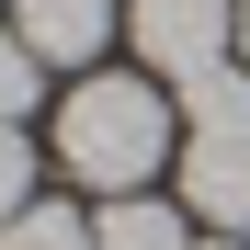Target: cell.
<instances>
[{"label":"cell","mask_w":250,"mask_h":250,"mask_svg":"<svg viewBox=\"0 0 250 250\" xmlns=\"http://www.w3.org/2000/svg\"><path fill=\"white\" fill-rule=\"evenodd\" d=\"M182 216H205L216 239H250V125L182 137Z\"/></svg>","instance_id":"cell-3"},{"label":"cell","mask_w":250,"mask_h":250,"mask_svg":"<svg viewBox=\"0 0 250 250\" xmlns=\"http://www.w3.org/2000/svg\"><path fill=\"white\" fill-rule=\"evenodd\" d=\"M193 250H250V239H193Z\"/></svg>","instance_id":"cell-11"},{"label":"cell","mask_w":250,"mask_h":250,"mask_svg":"<svg viewBox=\"0 0 250 250\" xmlns=\"http://www.w3.org/2000/svg\"><path fill=\"white\" fill-rule=\"evenodd\" d=\"M91 250H193V216L159 205V193H114L91 216Z\"/></svg>","instance_id":"cell-5"},{"label":"cell","mask_w":250,"mask_h":250,"mask_svg":"<svg viewBox=\"0 0 250 250\" xmlns=\"http://www.w3.org/2000/svg\"><path fill=\"white\" fill-rule=\"evenodd\" d=\"M114 23H125L114 0H12V34H23L46 68H80V80H91V57L114 46Z\"/></svg>","instance_id":"cell-4"},{"label":"cell","mask_w":250,"mask_h":250,"mask_svg":"<svg viewBox=\"0 0 250 250\" xmlns=\"http://www.w3.org/2000/svg\"><path fill=\"white\" fill-rule=\"evenodd\" d=\"M125 34L171 91H193L205 68L239 57V0H125Z\"/></svg>","instance_id":"cell-2"},{"label":"cell","mask_w":250,"mask_h":250,"mask_svg":"<svg viewBox=\"0 0 250 250\" xmlns=\"http://www.w3.org/2000/svg\"><path fill=\"white\" fill-rule=\"evenodd\" d=\"M57 159H68V182H91L103 205H114V193H148L159 159H171V103H159V80L91 68V80L57 103Z\"/></svg>","instance_id":"cell-1"},{"label":"cell","mask_w":250,"mask_h":250,"mask_svg":"<svg viewBox=\"0 0 250 250\" xmlns=\"http://www.w3.org/2000/svg\"><path fill=\"white\" fill-rule=\"evenodd\" d=\"M182 125H193V137H216V125H250V80H239V68H205L193 91H182Z\"/></svg>","instance_id":"cell-7"},{"label":"cell","mask_w":250,"mask_h":250,"mask_svg":"<svg viewBox=\"0 0 250 250\" xmlns=\"http://www.w3.org/2000/svg\"><path fill=\"white\" fill-rule=\"evenodd\" d=\"M23 205H34V148H23V125H0V228Z\"/></svg>","instance_id":"cell-9"},{"label":"cell","mask_w":250,"mask_h":250,"mask_svg":"<svg viewBox=\"0 0 250 250\" xmlns=\"http://www.w3.org/2000/svg\"><path fill=\"white\" fill-rule=\"evenodd\" d=\"M34 91H46V57L0 23V125H23V114H34Z\"/></svg>","instance_id":"cell-8"},{"label":"cell","mask_w":250,"mask_h":250,"mask_svg":"<svg viewBox=\"0 0 250 250\" xmlns=\"http://www.w3.org/2000/svg\"><path fill=\"white\" fill-rule=\"evenodd\" d=\"M239 57H250V0H239Z\"/></svg>","instance_id":"cell-10"},{"label":"cell","mask_w":250,"mask_h":250,"mask_svg":"<svg viewBox=\"0 0 250 250\" xmlns=\"http://www.w3.org/2000/svg\"><path fill=\"white\" fill-rule=\"evenodd\" d=\"M0 250H91V216H80V205H46V193H34L12 228H0Z\"/></svg>","instance_id":"cell-6"}]
</instances>
